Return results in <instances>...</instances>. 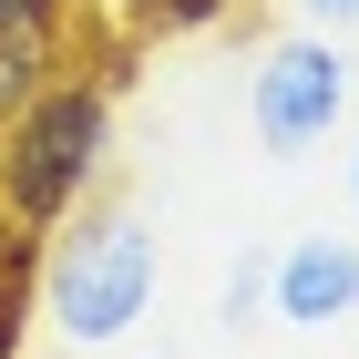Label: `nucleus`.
<instances>
[{"label": "nucleus", "instance_id": "nucleus-6", "mask_svg": "<svg viewBox=\"0 0 359 359\" xmlns=\"http://www.w3.org/2000/svg\"><path fill=\"white\" fill-rule=\"evenodd\" d=\"M236 0H123V21L144 31V41H175V31H216Z\"/></svg>", "mask_w": 359, "mask_h": 359}, {"label": "nucleus", "instance_id": "nucleus-10", "mask_svg": "<svg viewBox=\"0 0 359 359\" xmlns=\"http://www.w3.org/2000/svg\"><path fill=\"white\" fill-rule=\"evenodd\" d=\"M349 205H359V123H349Z\"/></svg>", "mask_w": 359, "mask_h": 359}, {"label": "nucleus", "instance_id": "nucleus-1", "mask_svg": "<svg viewBox=\"0 0 359 359\" xmlns=\"http://www.w3.org/2000/svg\"><path fill=\"white\" fill-rule=\"evenodd\" d=\"M103 154H113V93H103V72L62 62L21 113H0V226L52 236L62 216H83Z\"/></svg>", "mask_w": 359, "mask_h": 359}, {"label": "nucleus", "instance_id": "nucleus-5", "mask_svg": "<svg viewBox=\"0 0 359 359\" xmlns=\"http://www.w3.org/2000/svg\"><path fill=\"white\" fill-rule=\"evenodd\" d=\"M62 62H72V41H31V31H0V113H21L31 93L62 72Z\"/></svg>", "mask_w": 359, "mask_h": 359}, {"label": "nucleus", "instance_id": "nucleus-9", "mask_svg": "<svg viewBox=\"0 0 359 359\" xmlns=\"http://www.w3.org/2000/svg\"><path fill=\"white\" fill-rule=\"evenodd\" d=\"M308 11H318V21H359V0H308Z\"/></svg>", "mask_w": 359, "mask_h": 359}, {"label": "nucleus", "instance_id": "nucleus-8", "mask_svg": "<svg viewBox=\"0 0 359 359\" xmlns=\"http://www.w3.org/2000/svg\"><path fill=\"white\" fill-rule=\"evenodd\" d=\"M267 267L277 257H236V267H226V329H247L257 308H267Z\"/></svg>", "mask_w": 359, "mask_h": 359}, {"label": "nucleus", "instance_id": "nucleus-2", "mask_svg": "<svg viewBox=\"0 0 359 359\" xmlns=\"http://www.w3.org/2000/svg\"><path fill=\"white\" fill-rule=\"evenodd\" d=\"M154 308V236L144 216H62L41 247V318L72 349H113L134 339V318Z\"/></svg>", "mask_w": 359, "mask_h": 359}, {"label": "nucleus", "instance_id": "nucleus-3", "mask_svg": "<svg viewBox=\"0 0 359 359\" xmlns=\"http://www.w3.org/2000/svg\"><path fill=\"white\" fill-rule=\"evenodd\" d=\"M247 123H257L267 154L329 144L339 123H349V52H339L329 31H287V41H267V62H257V83H247Z\"/></svg>", "mask_w": 359, "mask_h": 359}, {"label": "nucleus", "instance_id": "nucleus-7", "mask_svg": "<svg viewBox=\"0 0 359 359\" xmlns=\"http://www.w3.org/2000/svg\"><path fill=\"white\" fill-rule=\"evenodd\" d=\"M0 31H31V41H72V0H0Z\"/></svg>", "mask_w": 359, "mask_h": 359}, {"label": "nucleus", "instance_id": "nucleus-4", "mask_svg": "<svg viewBox=\"0 0 359 359\" xmlns=\"http://www.w3.org/2000/svg\"><path fill=\"white\" fill-rule=\"evenodd\" d=\"M267 308L287 329H339L359 318V236H287L267 267Z\"/></svg>", "mask_w": 359, "mask_h": 359}]
</instances>
